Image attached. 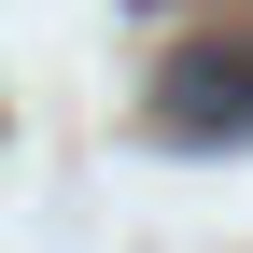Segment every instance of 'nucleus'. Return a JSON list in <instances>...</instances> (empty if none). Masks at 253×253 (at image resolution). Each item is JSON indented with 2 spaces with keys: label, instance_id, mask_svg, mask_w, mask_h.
Wrapping results in <instances>:
<instances>
[{
  "label": "nucleus",
  "instance_id": "nucleus-1",
  "mask_svg": "<svg viewBox=\"0 0 253 253\" xmlns=\"http://www.w3.org/2000/svg\"><path fill=\"white\" fill-rule=\"evenodd\" d=\"M155 126L169 141H253V42H183L155 71Z\"/></svg>",
  "mask_w": 253,
  "mask_h": 253
}]
</instances>
